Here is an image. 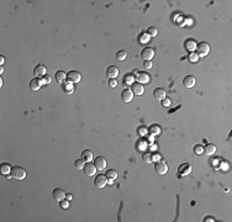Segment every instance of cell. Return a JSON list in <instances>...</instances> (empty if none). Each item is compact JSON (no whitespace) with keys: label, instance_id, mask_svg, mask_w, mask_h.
I'll use <instances>...</instances> for the list:
<instances>
[{"label":"cell","instance_id":"6da1fadb","mask_svg":"<svg viewBox=\"0 0 232 222\" xmlns=\"http://www.w3.org/2000/svg\"><path fill=\"white\" fill-rule=\"evenodd\" d=\"M11 175H12V178L16 179V180H24V179L26 178V170H25L24 168H21V167L15 165V167H12V169H11Z\"/></svg>","mask_w":232,"mask_h":222},{"label":"cell","instance_id":"7a4b0ae2","mask_svg":"<svg viewBox=\"0 0 232 222\" xmlns=\"http://www.w3.org/2000/svg\"><path fill=\"white\" fill-rule=\"evenodd\" d=\"M196 52H198V56L199 57H205L209 54L210 52V46L206 43V42H200L198 46H196Z\"/></svg>","mask_w":232,"mask_h":222},{"label":"cell","instance_id":"3957f363","mask_svg":"<svg viewBox=\"0 0 232 222\" xmlns=\"http://www.w3.org/2000/svg\"><path fill=\"white\" fill-rule=\"evenodd\" d=\"M67 80L72 84H78L82 80V75L77 70H71V72L67 73Z\"/></svg>","mask_w":232,"mask_h":222},{"label":"cell","instance_id":"277c9868","mask_svg":"<svg viewBox=\"0 0 232 222\" xmlns=\"http://www.w3.org/2000/svg\"><path fill=\"white\" fill-rule=\"evenodd\" d=\"M154 169H156V172H157L158 174L164 175V174L168 172V165H167L165 162H163V160H158V162L156 163V165H154Z\"/></svg>","mask_w":232,"mask_h":222},{"label":"cell","instance_id":"5b68a950","mask_svg":"<svg viewBox=\"0 0 232 222\" xmlns=\"http://www.w3.org/2000/svg\"><path fill=\"white\" fill-rule=\"evenodd\" d=\"M153 56H154V49L151 47H146L141 52V57L143 61H151L153 58Z\"/></svg>","mask_w":232,"mask_h":222},{"label":"cell","instance_id":"8992f818","mask_svg":"<svg viewBox=\"0 0 232 222\" xmlns=\"http://www.w3.org/2000/svg\"><path fill=\"white\" fill-rule=\"evenodd\" d=\"M136 79H137V82L141 83V84H147V83H149V75H148L146 72L136 70Z\"/></svg>","mask_w":232,"mask_h":222},{"label":"cell","instance_id":"52a82bcc","mask_svg":"<svg viewBox=\"0 0 232 222\" xmlns=\"http://www.w3.org/2000/svg\"><path fill=\"white\" fill-rule=\"evenodd\" d=\"M83 170H84V173L88 175V177H94L95 174H97V167L94 165V164H92L90 162H88L85 165H84V168H83Z\"/></svg>","mask_w":232,"mask_h":222},{"label":"cell","instance_id":"ba28073f","mask_svg":"<svg viewBox=\"0 0 232 222\" xmlns=\"http://www.w3.org/2000/svg\"><path fill=\"white\" fill-rule=\"evenodd\" d=\"M108 178L105 177V175H97V178L94 179V184H95V186L97 188H99V189H103V188H105L106 186V183H108V180H106Z\"/></svg>","mask_w":232,"mask_h":222},{"label":"cell","instance_id":"9c48e42d","mask_svg":"<svg viewBox=\"0 0 232 222\" xmlns=\"http://www.w3.org/2000/svg\"><path fill=\"white\" fill-rule=\"evenodd\" d=\"M131 92L136 95H142L143 92H144V88H143V84L141 83H132L131 84Z\"/></svg>","mask_w":232,"mask_h":222},{"label":"cell","instance_id":"30bf717a","mask_svg":"<svg viewBox=\"0 0 232 222\" xmlns=\"http://www.w3.org/2000/svg\"><path fill=\"white\" fill-rule=\"evenodd\" d=\"M94 165L98 170H104L106 169V159L103 157H97V159L94 160Z\"/></svg>","mask_w":232,"mask_h":222},{"label":"cell","instance_id":"8fae6325","mask_svg":"<svg viewBox=\"0 0 232 222\" xmlns=\"http://www.w3.org/2000/svg\"><path fill=\"white\" fill-rule=\"evenodd\" d=\"M121 99H122L123 103H130V101H132V99H133V93H132L130 89H125V90H122V93H121Z\"/></svg>","mask_w":232,"mask_h":222},{"label":"cell","instance_id":"7c38bea8","mask_svg":"<svg viewBox=\"0 0 232 222\" xmlns=\"http://www.w3.org/2000/svg\"><path fill=\"white\" fill-rule=\"evenodd\" d=\"M46 72H47V69H46V67L43 64H37L35 67V69H33V74L36 75V78L46 75Z\"/></svg>","mask_w":232,"mask_h":222},{"label":"cell","instance_id":"4fadbf2b","mask_svg":"<svg viewBox=\"0 0 232 222\" xmlns=\"http://www.w3.org/2000/svg\"><path fill=\"white\" fill-rule=\"evenodd\" d=\"M195 83H196V79H195V77H193V75H187V77L183 79V84H184L185 88H193V87L195 85Z\"/></svg>","mask_w":232,"mask_h":222},{"label":"cell","instance_id":"5bb4252c","mask_svg":"<svg viewBox=\"0 0 232 222\" xmlns=\"http://www.w3.org/2000/svg\"><path fill=\"white\" fill-rule=\"evenodd\" d=\"M53 199L56 200V201H62V200H64L66 199V193L62 190V189H54L53 190Z\"/></svg>","mask_w":232,"mask_h":222},{"label":"cell","instance_id":"9a60e30c","mask_svg":"<svg viewBox=\"0 0 232 222\" xmlns=\"http://www.w3.org/2000/svg\"><path fill=\"white\" fill-rule=\"evenodd\" d=\"M106 75L110 78V79H115L116 77L118 75V68L116 66H110L108 67L106 69Z\"/></svg>","mask_w":232,"mask_h":222},{"label":"cell","instance_id":"2e32d148","mask_svg":"<svg viewBox=\"0 0 232 222\" xmlns=\"http://www.w3.org/2000/svg\"><path fill=\"white\" fill-rule=\"evenodd\" d=\"M54 78H56V82H57L58 84H63V83L66 82V79H67V74H66V72H63V70H58V72L56 73Z\"/></svg>","mask_w":232,"mask_h":222},{"label":"cell","instance_id":"e0dca14e","mask_svg":"<svg viewBox=\"0 0 232 222\" xmlns=\"http://www.w3.org/2000/svg\"><path fill=\"white\" fill-rule=\"evenodd\" d=\"M215 152H216V146L213 144V143H208L204 147V152L203 153H205V156H213Z\"/></svg>","mask_w":232,"mask_h":222},{"label":"cell","instance_id":"ac0fdd59","mask_svg":"<svg viewBox=\"0 0 232 222\" xmlns=\"http://www.w3.org/2000/svg\"><path fill=\"white\" fill-rule=\"evenodd\" d=\"M153 96H154L157 100H163V99L165 98V90L162 89V88H157V89H154V92H153Z\"/></svg>","mask_w":232,"mask_h":222},{"label":"cell","instance_id":"d6986e66","mask_svg":"<svg viewBox=\"0 0 232 222\" xmlns=\"http://www.w3.org/2000/svg\"><path fill=\"white\" fill-rule=\"evenodd\" d=\"M41 85H42V82H41V79H38V78H33V79L30 82V88H31L32 90H35V92H37V90L41 88Z\"/></svg>","mask_w":232,"mask_h":222},{"label":"cell","instance_id":"ffe728a7","mask_svg":"<svg viewBox=\"0 0 232 222\" xmlns=\"http://www.w3.org/2000/svg\"><path fill=\"white\" fill-rule=\"evenodd\" d=\"M82 159L84 160V162H90V160H93V153H92V151H89V149H85V151H83L82 152Z\"/></svg>","mask_w":232,"mask_h":222},{"label":"cell","instance_id":"44dd1931","mask_svg":"<svg viewBox=\"0 0 232 222\" xmlns=\"http://www.w3.org/2000/svg\"><path fill=\"white\" fill-rule=\"evenodd\" d=\"M11 167H10V164H7V163H2L1 164V167H0V170H1V174L2 175H5V177H7L9 174H11Z\"/></svg>","mask_w":232,"mask_h":222},{"label":"cell","instance_id":"7402d4cb","mask_svg":"<svg viewBox=\"0 0 232 222\" xmlns=\"http://www.w3.org/2000/svg\"><path fill=\"white\" fill-rule=\"evenodd\" d=\"M109 180H115L117 178V172L115 169H110V170H106V175H105Z\"/></svg>","mask_w":232,"mask_h":222},{"label":"cell","instance_id":"603a6c76","mask_svg":"<svg viewBox=\"0 0 232 222\" xmlns=\"http://www.w3.org/2000/svg\"><path fill=\"white\" fill-rule=\"evenodd\" d=\"M185 48H187L188 51H190V52L195 51V48H196V42L193 41V40H189V41L185 43Z\"/></svg>","mask_w":232,"mask_h":222},{"label":"cell","instance_id":"cb8c5ba5","mask_svg":"<svg viewBox=\"0 0 232 222\" xmlns=\"http://www.w3.org/2000/svg\"><path fill=\"white\" fill-rule=\"evenodd\" d=\"M126 57H127V53H126V51H123V49H121V51H118V52L116 53V58H117L118 61H125Z\"/></svg>","mask_w":232,"mask_h":222},{"label":"cell","instance_id":"d4e9b609","mask_svg":"<svg viewBox=\"0 0 232 222\" xmlns=\"http://www.w3.org/2000/svg\"><path fill=\"white\" fill-rule=\"evenodd\" d=\"M142 159H143V162H146V163H151V162H153V156H152L151 153L146 152V153H143Z\"/></svg>","mask_w":232,"mask_h":222},{"label":"cell","instance_id":"484cf974","mask_svg":"<svg viewBox=\"0 0 232 222\" xmlns=\"http://www.w3.org/2000/svg\"><path fill=\"white\" fill-rule=\"evenodd\" d=\"M63 90H64V93H67V94H72V93L74 92V89H73V87H72V83L63 84Z\"/></svg>","mask_w":232,"mask_h":222},{"label":"cell","instance_id":"4316f807","mask_svg":"<svg viewBox=\"0 0 232 222\" xmlns=\"http://www.w3.org/2000/svg\"><path fill=\"white\" fill-rule=\"evenodd\" d=\"M74 165H75V168L77 169H79V170H83V168H84V160L83 159H77L75 162H74Z\"/></svg>","mask_w":232,"mask_h":222},{"label":"cell","instance_id":"83f0119b","mask_svg":"<svg viewBox=\"0 0 232 222\" xmlns=\"http://www.w3.org/2000/svg\"><path fill=\"white\" fill-rule=\"evenodd\" d=\"M157 33H158V30H157L156 27H149V28L147 30V35L151 36V37H156Z\"/></svg>","mask_w":232,"mask_h":222},{"label":"cell","instance_id":"f1b7e54d","mask_svg":"<svg viewBox=\"0 0 232 222\" xmlns=\"http://www.w3.org/2000/svg\"><path fill=\"white\" fill-rule=\"evenodd\" d=\"M151 133H152V134H159V133H161V128H159V126L153 125V126L151 127Z\"/></svg>","mask_w":232,"mask_h":222},{"label":"cell","instance_id":"f546056e","mask_svg":"<svg viewBox=\"0 0 232 222\" xmlns=\"http://www.w3.org/2000/svg\"><path fill=\"white\" fill-rule=\"evenodd\" d=\"M51 80H52V78H51V75H43V78L41 79V82H42V84H49L51 83Z\"/></svg>","mask_w":232,"mask_h":222},{"label":"cell","instance_id":"4dcf8cb0","mask_svg":"<svg viewBox=\"0 0 232 222\" xmlns=\"http://www.w3.org/2000/svg\"><path fill=\"white\" fill-rule=\"evenodd\" d=\"M61 207L64 209V210H67V209L69 207V200H67V201L62 200V201H61Z\"/></svg>","mask_w":232,"mask_h":222},{"label":"cell","instance_id":"1f68e13d","mask_svg":"<svg viewBox=\"0 0 232 222\" xmlns=\"http://www.w3.org/2000/svg\"><path fill=\"white\" fill-rule=\"evenodd\" d=\"M143 67H144L146 69H151V68H152V62H151V61H144V62H143Z\"/></svg>","mask_w":232,"mask_h":222},{"label":"cell","instance_id":"d6a6232c","mask_svg":"<svg viewBox=\"0 0 232 222\" xmlns=\"http://www.w3.org/2000/svg\"><path fill=\"white\" fill-rule=\"evenodd\" d=\"M162 105L165 108V106H169L170 105V100L168 99V98H164L163 100H162Z\"/></svg>","mask_w":232,"mask_h":222},{"label":"cell","instance_id":"836d02e7","mask_svg":"<svg viewBox=\"0 0 232 222\" xmlns=\"http://www.w3.org/2000/svg\"><path fill=\"white\" fill-rule=\"evenodd\" d=\"M194 151L196 152V154H201V153L204 152V148H203L201 146H196V147L194 148Z\"/></svg>","mask_w":232,"mask_h":222},{"label":"cell","instance_id":"e575fe53","mask_svg":"<svg viewBox=\"0 0 232 222\" xmlns=\"http://www.w3.org/2000/svg\"><path fill=\"white\" fill-rule=\"evenodd\" d=\"M196 59H198V54L191 53V54H190V61H191V62H196Z\"/></svg>","mask_w":232,"mask_h":222},{"label":"cell","instance_id":"d590c367","mask_svg":"<svg viewBox=\"0 0 232 222\" xmlns=\"http://www.w3.org/2000/svg\"><path fill=\"white\" fill-rule=\"evenodd\" d=\"M109 84H110V87H111V88H115V87H116V84H117V83H116V80H115V79H110V82H109Z\"/></svg>","mask_w":232,"mask_h":222},{"label":"cell","instance_id":"8d00e7d4","mask_svg":"<svg viewBox=\"0 0 232 222\" xmlns=\"http://www.w3.org/2000/svg\"><path fill=\"white\" fill-rule=\"evenodd\" d=\"M4 63H5V59H4V57H2V56H0V64L2 66Z\"/></svg>","mask_w":232,"mask_h":222},{"label":"cell","instance_id":"74e56055","mask_svg":"<svg viewBox=\"0 0 232 222\" xmlns=\"http://www.w3.org/2000/svg\"><path fill=\"white\" fill-rule=\"evenodd\" d=\"M66 198H67L68 200H72V195H71V194H68V195H66Z\"/></svg>","mask_w":232,"mask_h":222}]
</instances>
